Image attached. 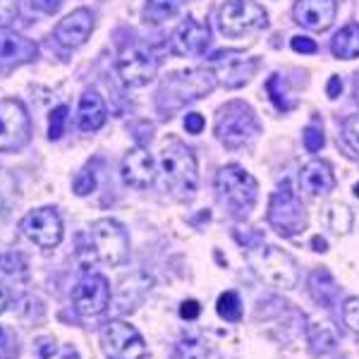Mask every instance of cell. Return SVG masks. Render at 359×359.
I'll use <instances>...</instances> for the list:
<instances>
[{
  "mask_svg": "<svg viewBox=\"0 0 359 359\" xmlns=\"http://www.w3.org/2000/svg\"><path fill=\"white\" fill-rule=\"evenodd\" d=\"M177 0H147L144 5V20L151 25H163L165 20H172L177 15Z\"/></svg>",
  "mask_w": 359,
  "mask_h": 359,
  "instance_id": "cell-24",
  "label": "cell"
},
{
  "mask_svg": "<svg viewBox=\"0 0 359 359\" xmlns=\"http://www.w3.org/2000/svg\"><path fill=\"white\" fill-rule=\"evenodd\" d=\"M211 62H213V74H216V79L225 89H237V86L247 84L259 67V60H254V57H242L240 53H235V50L216 53L211 57Z\"/></svg>",
  "mask_w": 359,
  "mask_h": 359,
  "instance_id": "cell-14",
  "label": "cell"
},
{
  "mask_svg": "<svg viewBox=\"0 0 359 359\" xmlns=\"http://www.w3.org/2000/svg\"><path fill=\"white\" fill-rule=\"evenodd\" d=\"M74 194H79V196H86V194H91L96 189V177H94V172L91 170H82L77 177H74Z\"/></svg>",
  "mask_w": 359,
  "mask_h": 359,
  "instance_id": "cell-32",
  "label": "cell"
},
{
  "mask_svg": "<svg viewBox=\"0 0 359 359\" xmlns=\"http://www.w3.org/2000/svg\"><path fill=\"white\" fill-rule=\"evenodd\" d=\"M338 13V0H297L292 8L294 22L311 32H326Z\"/></svg>",
  "mask_w": 359,
  "mask_h": 359,
  "instance_id": "cell-15",
  "label": "cell"
},
{
  "mask_svg": "<svg viewBox=\"0 0 359 359\" xmlns=\"http://www.w3.org/2000/svg\"><path fill=\"white\" fill-rule=\"evenodd\" d=\"M323 221H326V225L333 233L345 235L352 228V211L345 204H328L323 208Z\"/></svg>",
  "mask_w": 359,
  "mask_h": 359,
  "instance_id": "cell-23",
  "label": "cell"
},
{
  "mask_svg": "<svg viewBox=\"0 0 359 359\" xmlns=\"http://www.w3.org/2000/svg\"><path fill=\"white\" fill-rule=\"evenodd\" d=\"M106 103L96 91H84L79 98V115H77V125L82 132H96L101 130L106 123Z\"/></svg>",
  "mask_w": 359,
  "mask_h": 359,
  "instance_id": "cell-21",
  "label": "cell"
},
{
  "mask_svg": "<svg viewBox=\"0 0 359 359\" xmlns=\"http://www.w3.org/2000/svg\"><path fill=\"white\" fill-rule=\"evenodd\" d=\"M161 172L165 177V187L182 199H192L199 184L196 175V158L184 144L170 142L161 151Z\"/></svg>",
  "mask_w": 359,
  "mask_h": 359,
  "instance_id": "cell-2",
  "label": "cell"
},
{
  "mask_svg": "<svg viewBox=\"0 0 359 359\" xmlns=\"http://www.w3.org/2000/svg\"><path fill=\"white\" fill-rule=\"evenodd\" d=\"M8 290H5V287L3 285H0V314H3V311H5V306H8Z\"/></svg>",
  "mask_w": 359,
  "mask_h": 359,
  "instance_id": "cell-41",
  "label": "cell"
},
{
  "mask_svg": "<svg viewBox=\"0 0 359 359\" xmlns=\"http://www.w3.org/2000/svg\"><path fill=\"white\" fill-rule=\"evenodd\" d=\"M156 69H158L156 57L149 50L139 48V46H130L118 57V74L123 84L130 86V89L147 86L156 77Z\"/></svg>",
  "mask_w": 359,
  "mask_h": 359,
  "instance_id": "cell-13",
  "label": "cell"
},
{
  "mask_svg": "<svg viewBox=\"0 0 359 359\" xmlns=\"http://www.w3.org/2000/svg\"><path fill=\"white\" fill-rule=\"evenodd\" d=\"M216 189L221 199L233 208L235 213H249L257 204L259 184L245 168L225 165L216 175Z\"/></svg>",
  "mask_w": 359,
  "mask_h": 359,
  "instance_id": "cell-5",
  "label": "cell"
},
{
  "mask_svg": "<svg viewBox=\"0 0 359 359\" xmlns=\"http://www.w3.org/2000/svg\"><path fill=\"white\" fill-rule=\"evenodd\" d=\"M355 94H357V101H359V74H357V82H355Z\"/></svg>",
  "mask_w": 359,
  "mask_h": 359,
  "instance_id": "cell-44",
  "label": "cell"
},
{
  "mask_svg": "<svg viewBox=\"0 0 359 359\" xmlns=\"http://www.w3.org/2000/svg\"><path fill=\"white\" fill-rule=\"evenodd\" d=\"M343 318H345L347 328H352L355 333H359V297H350L343 304Z\"/></svg>",
  "mask_w": 359,
  "mask_h": 359,
  "instance_id": "cell-30",
  "label": "cell"
},
{
  "mask_svg": "<svg viewBox=\"0 0 359 359\" xmlns=\"http://www.w3.org/2000/svg\"><path fill=\"white\" fill-rule=\"evenodd\" d=\"M3 213H5V201H3V196H0V218H3Z\"/></svg>",
  "mask_w": 359,
  "mask_h": 359,
  "instance_id": "cell-43",
  "label": "cell"
},
{
  "mask_svg": "<svg viewBox=\"0 0 359 359\" xmlns=\"http://www.w3.org/2000/svg\"><path fill=\"white\" fill-rule=\"evenodd\" d=\"M180 355L184 359H204L206 357V343L196 335H189L180 343Z\"/></svg>",
  "mask_w": 359,
  "mask_h": 359,
  "instance_id": "cell-26",
  "label": "cell"
},
{
  "mask_svg": "<svg viewBox=\"0 0 359 359\" xmlns=\"http://www.w3.org/2000/svg\"><path fill=\"white\" fill-rule=\"evenodd\" d=\"M328 96L331 98H338L340 96V91H343V82H340V77H331L328 79Z\"/></svg>",
  "mask_w": 359,
  "mask_h": 359,
  "instance_id": "cell-39",
  "label": "cell"
},
{
  "mask_svg": "<svg viewBox=\"0 0 359 359\" xmlns=\"http://www.w3.org/2000/svg\"><path fill=\"white\" fill-rule=\"evenodd\" d=\"M25 269H27V264L20 254H15V252L0 254V271H5V273H25Z\"/></svg>",
  "mask_w": 359,
  "mask_h": 359,
  "instance_id": "cell-29",
  "label": "cell"
},
{
  "mask_svg": "<svg viewBox=\"0 0 359 359\" xmlns=\"http://www.w3.org/2000/svg\"><path fill=\"white\" fill-rule=\"evenodd\" d=\"M299 184L309 196H323L335 189V177L331 168L321 161H309L302 170H299Z\"/></svg>",
  "mask_w": 359,
  "mask_h": 359,
  "instance_id": "cell-20",
  "label": "cell"
},
{
  "mask_svg": "<svg viewBox=\"0 0 359 359\" xmlns=\"http://www.w3.org/2000/svg\"><path fill=\"white\" fill-rule=\"evenodd\" d=\"M331 50L335 57H340V60H355V57H359V25L357 22L343 27L338 34H335Z\"/></svg>",
  "mask_w": 359,
  "mask_h": 359,
  "instance_id": "cell-22",
  "label": "cell"
},
{
  "mask_svg": "<svg viewBox=\"0 0 359 359\" xmlns=\"http://www.w3.org/2000/svg\"><path fill=\"white\" fill-rule=\"evenodd\" d=\"M290 46H292V50H297V53H306V55H311V53H316V43L311 41V39H306V36H294L292 41H290Z\"/></svg>",
  "mask_w": 359,
  "mask_h": 359,
  "instance_id": "cell-36",
  "label": "cell"
},
{
  "mask_svg": "<svg viewBox=\"0 0 359 359\" xmlns=\"http://www.w3.org/2000/svg\"><path fill=\"white\" fill-rule=\"evenodd\" d=\"M22 233L34 245L43 249H53L62 242V218L53 206H43L36 211H29L22 218Z\"/></svg>",
  "mask_w": 359,
  "mask_h": 359,
  "instance_id": "cell-11",
  "label": "cell"
},
{
  "mask_svg": "<svg viewBox=\"0 0 359 359\" xmlns=\"http://www.w3.org/2000/svg\"><path fill=\"white\" fill-rule=\"evenodd\" d=\"M72 304L74 311L82 316H98L111 304V285L106 276H84L72 290Z\"/></svg>",
  "mask_w": 359,
  "mask_h": 359,
  "instance_id": "cell-12",
  "label": "cell"
},
{
  "mask_svg": "<svg viewBox=\"0 0 359 359\" xmlns=\"http://www.w3.org/2000/svg\"><path fill=\"white\" fill-rule=\"evenodd\" d=\"M36 55L39 46L32 39L10 32V29H0V65L3 67L25 65V62L36 60Z\"/></svg>",
  "mask_w": 359,
  "mask_h": 359,
  "instance_id": "cell-17",
  "label": "cell"
},
{
  "mask_svg": "<svg viewBox=\"0 0 359 359\" xmlns=\"http://www.w3.org/2000/svg\"><path fill=\"white\" fill-rule=\"evenodd\" d=\"M103 350L111 359H144L147 343L135 326L127 321H108L101 331Z\"/></svg>",
  "mask_w": 359,
  "mask_h": 359,
  "instance_id": "cell-10",
  "label": "cell"
},
{
  "mask_svg": "<svg viewBox=\"0 0 359 359\" xmlns=\"http://www.w3.org/2000/svg\"><path fill=\"white\" fill-rule=\"evenodd\" d=\"M304 147H306V151H311V154L321 151V147H323L321 130H316V127H306L304 130Z\"/></svg>",
  "mask_w": 359,
  "mask_h": 359,
  "instance_id": "cell-34",
  "label": "cell"
},
{
  "mask_svg": "<svg viewBox=\"0 0 359 359\" xmlns=\"http://www.w3.org/2000/svg\"><path fill=\"white\" fill-rule=\"evenodd\" d=\"M216 86V74L211 69H184V72H172L170 77L161 84L158 106L163 111H177L187 101L206 96Z\"/></svg>",
  "mask_w": 359,
  "mask_h": 359,
  "instance_id": "cell-1",
  "label": "cell"
},
{
  "mask_svg": "<svg viewBox=\"0 0 359 359\" xmlns=\"http://www.w3.org/2000/svg\"><path fill=\"white\" fill-rule=\"evenodd\" d=\"M17 355H20V350H17V338L8 328L0 326V359H15Z\"/></svg>",
  "mask_w": 359,
  "mask_h": 359,
  "instance_id": "cell-28",
  "label": "cell"
},
{
  "mask_svg": "<svg viewBox=\"0 0 359 359\" xmlns=\"http://www.w3.org/2000/svg\"><path fill=\"white\" fill-rule=\"evenodd\" d=\"M311 245H314V249H316V252H326V240H323V237H314V240H311Z\"/></svg>",
  "mask_w": 359,
  "mask_h": 359,
  "instance_id": "cell-40",
  "label": "cell"
},
{
  "mask_svg": "<svg viewBox=\"0 0 359 359\" xmlns=\"http://www.w3.org/2000/svg\"><path fill=\"white\" fill-rule=\"evenodd\" d=\"M247 259L249 266L254 269V273L262 278L264 283H269L271 287H278V290H292V287H297L299 280L297 264L283 249H278L273 245H264L252 249L247 254Z\"/></svg>",
  "mask_w": 359,
  "mask_h": 359,
  "instance_id": "cell-3",
  "label": "cell"
},
{
  "mask_svg": "<svg viewBox=\"0 0 359 359\" xmlns=\"http://www.w3.org/2000/svg\"><path fill=\"white\" fill-rule=\"evenodd\" d=\"M208 41H211V29H208V25L189 17L172 34V50L177 55H201L206 50Z\"/></svg>",
  "mask_w": 359,
  "mask_h": 359,
  "instance_id": "cell-16",
  "label": "cell"
},
{
  "mask_svg": "<svg viewBox=\"0 0 359 359\" xmlns=\"http://www.w3.org/2000/svg\"><path fill=\"white\" fill-rule=\"evenodd\" d=\"M91 29H94V15L89 10L79 8L74 13H69L65 20L57 22L55 27V41L65 48H77L89 39Z\"/></svg>",
  "mask_w": 359,
  "mask_h": 359,
  "instance_id": "cell-18",
  "label": "cell"
},
{
  "mask_svg": "<svg viewBox=\"0 0 359 359\" xmlns=\"http://www.w3.org/2000/svg\"><path fill=\"white\" fill-rule=\"evenodd\" d=\"M218 27L225 36L240 39L269 27V15L254 0H228L218 13Z\"/></svg>",
  "mask_w": 359,
  "mask_h": 359,
  "instance_id": "cell-6",
  "label": "cell"
},
{
  "mask_svg": "<svg viewBox=\"0 0 359 359\" xmlns=\"http://www.w3.org/2000/svg\"><path fill=\"white\" fill-rule=\"evenodd\" d=\"M201 314V306L196 299H189V302H182V306H180V316L187 318V321H194L196 316Z\"/></svg>",
  "mask_w": 359,
  "mask_h": 359,
  "instance_id": "cell-37",
  "label": "cell"
},
{
  "mask_svg": "<svg viewBox=\"0 0 359 359\" xmlns=\"http://www.w3.org/2000/svg\"><path fill=\"white\" fill-rule=\"evenodd\" d=\"M343 137H345V142L350 144L352 149H355V151H359V113L350 115V118L345 120Z\"/></svg>",
  "mask_w": 359,
  "mask_h": 359,
  "instance_id": "cell-31",
  "label": "cell"
},
{
  "mask_svg": "<svg viewBox=\"0 0 359 359\" xmlns=\"http://www.w3.org/2000/svg\"><path fill=\"white\" fill-rule=\"evenodd\" d=\"M123 180L135 189H147L156 180V161L147 149L137 147L123 158Z\"/></svg>",
  "mask_w": 359,
  "mask_h": 359,
  "instance_id": "cell-19",
  "label": "cell"
},
{
  "mask_svg": "<svg viewBox=\"0 0 359 359\" xmlns=\"http://www.w3.org/2000/svg\"><path fill=\"white\" fill-rule=\"evenodd\" d=\"M32 5L36 10H41V13L53 15V13H57V10H60L62 0H32Z\"/></svg>",
  "mask_w": 359,
  "mask_h": 359,
  "instance_id": "cell-38",
  "label": "cell"
},
{
  "mask_svg": "<svg viewBox=\"0 0 359 359\" xmlns=\"http://www.w3.org/2000/svg\"><path fill=\"white\" fill-rule=\"evenodd\" d=\"M62 359H79V355H77V352H67V355L62 357Z\"/></svg>",
  "mask_w": 359,
  "mask_h": 359,
  "instance_id": "cell-42",
  "label": "cell"
},
{
  "mask_svg": "<svg viewBox=\"0 0 359 359\" xmlns=\"http://www.w3.org/2000/svg\"><path fill=\"white\" fill-rule=\"evenodd\" d=\"M355 194L359 196V184H355Z\"/></svg>",
  "mask_w": 359,
  "mask_h": 359,
  "instance_id": "cell-45",
  "label": "cell"
},
{
  "mask_svg": "<svg viewBox=\"0 0 359 359\" xmlns=\"http://www.w3.org/2000/svg\"><path fill=\"white\" fill-rule=\"evenodd\" d=\"M269 223L285 237L299 235L306 228V211L302 201L297 199V194L292 192L290 182H283L271 196Z\"/></svg>",
  "mask_w": 359,
  "mask_h": 359,
  "instance_id": "cell-8",
  "label": "cell"
},
{
  "mask_svg": "<svg viewBox=\"0 0 359 359\" xmlns=\"http://www.w3.org/2000/svg\"><path fill=\"white\" fill-rule=\"evenodd\" d=\"M67 106H57L53 113H50V125H48V137L50 139H60L65 135V125H67Z\"/></svg>",
  "mask_w": 359,
  "mask_h": 359,
  "instance_id": "cell-27",
  "label": "cell"
},
{
  "mask_svg": "<svg viewBox=\"0 0 359 359\" xmlns=\"http://www.w3.org/2000/svg\"><path fill=\"white\" fill-rule=\"evenodd\" d=\"M17 15H20L17 0H0V27H8Z\"/></svg>",
  "mask_w": 359,
  "mask_h": 359,
  "instance_id": "cell-33",
  "label": "cell"
},
{
  "mask_svg": "<svg viewBox=\"0 0 359 359\" xmlns=\"http://www.w3.org/2000/svg\"><path fill=\"white\" fill-rule=\"evenodd\" d=\"M89 240L96 259L108 266H120L130 257V237L118 221H111V218L96 221L89 230Z\"/></svg>",
  "mask_w": 359,
  "mask_h": 359,
  "instance_id": "cell-7",
  "label": "cell"
},
{
  "mask_svg": "<svg viewBox=\"0 0 359 359\" xmlns=\"http://www.w3.org/2000/svg\"><path fill=\"white\" fill-rule=\"evenodd\" d=\"M32 137V123L20 98H0V154L20 151Z\"/></svg>",
  "mask_w": 359,
  "mask_h": 359,
  "instance_id": "cell-9",
  "label": "cell"
},
{
  "mask_svg": "<svg viewBox=\"0 0 359 359\" xmlns=\"http://www.w3.org/2000/svg\"><path fill=\"white\" fill-rule=\"evenodd\" d=\"M216 309H218V316L230 323H237L242 318V302H240V297H237V292L233 290L223 292L221 297H218Z\"/></svg>",
  "mask_w": 359,
  "mask_h": 359,
  "instance_id": "cell-25",
  "label": "cell"
},
{
  "mask_svg": "<svg viewBox=\"0 0 359 359\" xmlns=\"http://www.w3.org/2000/svg\"><path fill=\"white\" fill-rule=\"evenodd\" d=\"M204 125H206V120H204V115H199V113H187V118H184V130H187L189 135H199V132L204 130Z\"/></svg>",
  "mask_w": 359,
  "mask_h": 359,
  "instance_id": "cell-35",
  "label": "cell"
},
{
  "mask_svg": "<svg viewBox=\"0 0 359 359\" xmlns=\"http://www.w3.org/2000/svg\"><path fill=\"white\" fill-rule=\"evenodd\" d=\"M259 132L257 115L242 101H230L218 111L216 135L228 149H240Z\"/></svg>",
  "mask_w": 359,
  "mask_h": 359,
  "instance_id": "cell-4",
  "label": "cell"
}]
</instances>
